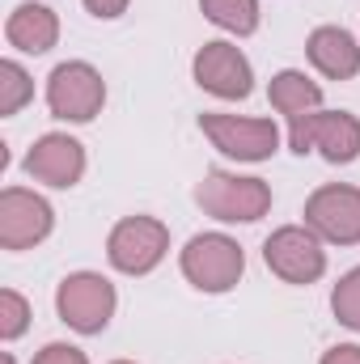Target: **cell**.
<instances>
[{
	"instance_id": "cell-1",
	"label": "cell",
	"mask_w": 360,
	"mask_h": 364,
	"mask_svg": "<svg viewBox=\"0 0 360 364\" xmlns=\"http://www.w3.org/2000/svg\"><path fill=\"white\" fill-rule=\"evenodd\" d=\"M318 149L331 166L356 161L360 157V123L348 110H309L301 119H292V153H309Z\"/></svg>"
},
{
	"instance_id": "cell-2",
	"label": "cell",
	"mask_w": 360,
	"mask_h": 364,
	"mask_svg": "<svg viewBox=\"0 0 360 364\" xmlns=\"http://www.w3.org/2000/svg\"><path fill=\"white\" fill-rule=\"evenodd\" d=\"M242 267H246L242 246L229 242V237H221V233H199L182 250V275L199 292H229L238 284Z\"/></svg>"
},
{
	"instance_id": "cell-3",
	"label": "cell",
	"mask_w": 360,
	"mask_h": 364,
	"mask_svg": "<svg viewBox=\"0 0 360 364\" xmlns=\"http://www.w3.org/2000/svg\"><path fill=\"white\" fill-rule=\"evenodd\" d=\"M166 246H170V233H166L162 220H153V216H127V220H119L110 229L106 255H110V263L123 275H144L166 259Z\"/></svg>"
},
{
	"instance_id": "cell-4",
	"label": "cell",
	"mask_w": 360,
	"mask_h": 364,
	"mask_svg": "<svg viewBox=\"0 0 360 364\" xmlns=\"http://www.w3.org/2000/svg\"><path fill=\"white\" fill-rule=\"evenodd\" d=\"M195 199L216 220H259L271 208V191L263 178H233V174H221V170H212L199 182Z\"/></svg>"
},
{
	"instance_id": "cell-5",
	"label": "cell",
	"mask_w": 360,
	"mask_h": 364,
	"mask_svg": "<svg viewBox=\"0 0 360 364\" xmlns=\"http://www.w3.org/2000/svg\"><path fill=\"white\" fill-rule=\"evenodd\" d=\"M55 309H60V318H64L73 331L97 335V331H106V322H110V314H115V288H110V279H102V275L77 272L60 284Z\"/></svg>"
},
{
	"instance_id": "cell-6",
	"label": "cell",
	"mask_w": 360,
	"mask_h": 364,
	"mask_svg": "<svg viewBox=\"0 0 360 364\" xmlns=\"http://www.w3.org/2000/svg\"><path fill=\"white\" fill-rule=\"evenodd\" d=\"M102 102H106V85H102V77L93 73L90 64H81V60H68V64H60L47 77V106H51L55 119L90 123L93 114L102 110Z\"/></svg>"
},
{
	"instance_id": "cell-7",
	"label": "cell",
	"mask_w": 360,
	"mask_h": 364,
	"mask_svg": "<svg viewBox=\"0 0 360 364\" xmlns=\"http://www.w3.org/2000/svg\"><path fill=\"white\" fill-rule=\"evenodd\" d=\"M51 233V203L34 191L4 186L0 191V246L4 250H30Z\"/></svg>"
},
{
	"instance_id": "cell-8",
	"label": "cell",
	"mask_w": 360,
	"mask_h": 364,
	"mask_svg": "<svg viewBox=\"0 0 360 364\" xmlns=\"http://www.w3.org/2000/svg\"><path fill=\"white\" fill-rule=\"evenodd\" d=\"M263 259H268L271 272L280 279H288V284H314L327 272V255H322V246H318L309 225L305 229H297V225L275 229L268 237V246H263Z\"/></svg>"
},
{
	"instance_id": "cell-9",
	"label": "cell",
	"mask_w": 360,
	"mask_h": 364,
	"mask_svg": "<svg viewBox=\"0 0 360 364\" xmlns=\"http://www.w3.org/2000/svg\"><path fill=\"white\" fill-rule=\"evenodd\" d=\"M199 127L212 136V144L238 161H268L280 144V132L271 119H238V114H199Z\"/></svg>"
},
{
	"instance_id": "cell-10",
	"label": "cell",
	"mask_w": 360,
	"mask_h": 364,
	"mask_svg": "<svg viewBox=\"0 0 360 364\" xmlns=\"http://www.w3.org/2000/svg\"><path fill=\"white\" fill-rule=\"evenodd\" d=\"M305 225L339 246L360 242V191L356 186H322L305 203Z\"/></svg>"
},
{
	"instance_id": "cell-11",
	"label": "cell",
	"mask_w": 360,
	"mask_h": 364,
	"mask_svg": "<svg viewBox=\"0 0 360 364\" xmlns=\"http://www.w3.org/2000/svg\"><path fill=\"white\" fill-rule=\"evenodd\" d=\"M195 81L216 97H250L255 90L250 64L233 43H203V51L195 55Z\"/></svg>"
},
{
	"instance_id": "cell-12",
	"label": "cell",
	"mask_w": 360,
	"mask_h": 364,
	"mask_svg": "<svg viewBox=\"0 0 360 364\" xmlns=\"http://www.w3.org/2000/svg\"><path fill=\"white\" fill-rule=\"evenodd\" d=\"M26 174L34 182H47V186H77L85 174V149L73 140V136H43L30 157H26Z\"/></svg>"
},
{
	"instance_id": "cell-13",
	"label": "cell",
	"mask_w": 360,
	"mask_h": 364,
	"mask_svg": "<svg viewBox=\"0 0 360 364\" xmlns=\"http://www.w3.org/2000/svg\"><path fill=\"white\" fill-rule=\"evenodd\" d=\"M305 51H309L314 68H318L322 77H331V81H348V77H356L360 73L356 38H352L348 30H339V26H318V30L309 34Z\"/></svg>"
},
{
	"instance_id": "cell-14",
	"label": "cell",
	"mask_w": 360,
	"mask_h": 364,
	"mask_svg": "<svg viewBox=\"0 0 360 364\" xmlns=\"http://www.w3.org/2000/svg\"><path fill=\"white\" fill-rule=\"evenodd\" d=\"M55 34H60V21L47 4H17L4 21V38L26 51V55H43L55 47Z\"/></svg>"
},
{
	"instance_id": "cell-15",
	"label": "cell",
	"mask_w": 360,
	"mask_h": 364,
	"mask_svg": "<svg viewBox=\"0 0 360 364\" xmlns=\"http://www.w3.org/2000/svg\"><path fill=\"white\" fill-rule=\"evenodd\" d=\"M322 102V90L305 77V73H280V77H271V106L280 110V114H288V119H301V114H309L314 106Z\"/></svg>"
},
{
	"instance_id": "cell-16",
	"label": "cell",
	"mask_w": 360,
	"mask_h": 364,
	"mask_svg": "<svg viewBox=\"0 0 360 364\" xmlns=\"http://www.w3.org/2000/svg\"><path fill=\"white\" fill-rule=\"evenodd\" d=\"M199 9L208 21L233 34H255L259 26V0H199Z\"/></svg>"
},
{
	"instance_id": "cell-17",
	"label": "cell",
	"mask_w": 360,
	"mask_h": 364,
	"mask_svg": "<svg viewBox=\"0 0 360 364\" xmlns=\"http://www.w3.org/2000/svg\"><path fill=\"white\" fill-rule=\"evenodd\" d=\"M30 97H34V81L26 77V68L17 60H4L0 64V114H17Z\"/></svg>"
},
{
	"instance_id": "cell-18",
	"label": "cell",
	"mask_w": 360,
	"mask_h": 364,
	"mask_svg": "<svg viewBox=\"0 0 360 364\" xmlns=\"http://www.w3.org/2000/svg\"><path fill=\"white\" fill-rule=\"evenodd\" d=\"M331 305H335V318H339L344 326L360 331V267H356V272H348L344 279H339V288H335Z\"/></svg>"
},
{
	"instance_id": "cell-19",
	"label": "cell",
	"mask_w": 360,
	"mask_h": 364,
	"mask_svg": "<svg viewBox=\"0 0 360 364\" xmlns=\"http://www.w3.org/2000/svg\"><path fill=\"white\" fill-rule=\"evenodd\" d=\"M26 326H30V305L13 288H4L0 292V339H17Z\"/></svg>"
},
{
	"instance_id": "cell-20",
	"label": "cell",
	"mask_w": 360,
	"mask_h": 364,
	"mask_svg": "<svg viewBox=\"0 0 360 364\" xmlns=\"http://www.w3.org/2000/svg\"><path fill=\"white\" fill-rule=\"evenodd\" d=\"M34 364H90V360H85V352L73 348V343H47V348L34 356Z\"/></svg>"
},
{
	"instance_id": "cell-21",
	"label": "cell",
	"mask_w": 360,
	"mask_h": 364,
	"mask_svg": "<svg viewBox=\"0 0 360 364\" xmlns=\"http://www.w3.org/2000/svg\"><path fill=\"white\" fill-rule=\"evenodd\" d=\"M85 9H90L93 17H119L127 9V0H85Z\"/></svg>"
},
{
	"instance_id": "cell-22",
	"label": "cell",
	"mask_w": 360,
	"mask_h": 364,
	"mask_svg": "<svg viewBox=\"0 0 360 364\" xmlns=\"http://www.w3.org/2000/svg\"><path fill=\"white\" fill-rule=\"evenodd\" d=\"M322 364H360V348H352V343H344V348H331V352L322 356Z\"/></svg>"
},
{
	"instance_id": "cell-23",
	"label": "cell",
	"mask_w": 360,
	"mask_h": 364,
	"mask_svg": "<svg viewBox=\"0 0 360 364\" xmlns=\"http://www.w3.org/2000/svg\"><path fill=\"white\" fill-rule=\"evenodd\" d=\"M115 364H127V360H115Z\"/></svg>"
}]
</instances>
